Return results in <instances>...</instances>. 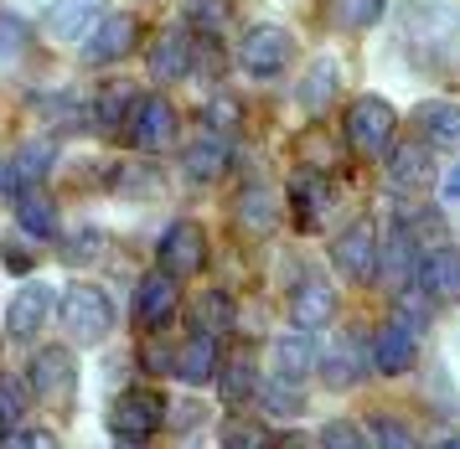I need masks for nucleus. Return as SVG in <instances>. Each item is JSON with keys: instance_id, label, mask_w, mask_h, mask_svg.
<instances>
[{"instance_id": "f257e3e1", "label": "nucleus", "mask_w": 460, "mask_h": 449, "mask_svg": "<svg viewBox=\"0 0 460 449\" xmlns=\"http://www.w3.org/2000/svg\"><path fill=\"white\" fill-rule=\"evenodd\" d=\"M398 135V114L388 99L377 93H362V99L347 103V145L357 155H388Z\"/></svg>"}, {"instance_id": "f03ea898", "label": "nucleus", "mask_w": 460, "mask_h": 449, "mask_svg": "<svg viewBox=\"0 0 460 449\" xmlns=\"http://www.w3.org/2000/svg\"><path fill=\"white\" fill-rule=\"evenodd\" d=\"M73 392H78L73 347H42L31 357V398L52 413H73Z\"/></svg>"}, {"instance_id": "7ed1b4c3", "label": "nucleus", "mask_w": 460, "mask_h": 449, "mask_svg": "<svg viewBox=\"0 0 460 449\" xmlns=\"http://www.w3.org/2000/svg\"><path fill=\"white\" fill-rule=\"evenodd\" d=\"M377 253H383L377 223L373 217H357V223H347L341 233H336L332 264H336V274H341L347 285H367V279H377Z\"/></svg>"}, {"instance_id": "20e7f679", "label": "nucleus", "mask_w": 460, "mask_h": 449, "mask_svg": "<svg viewBox=\"0 0 460 449\" xmlns=\"http://www.w3.org/2000/svg\"><path fill=\"white\" fill-rule=\"evenodd\" d=\"M63 326L73 336V347H99L114 330V305L99 285H67L63 295Z\"/></svg>"}, {"instance_id": "39448f33", "label": "nucleus", "mask_w": 460, "mask_h": 449, "mask_svg": "<svg viewBox=\"0 0 460 449\" xmlns=\"http://www.w3.org/2000/svg\"><path fill=\"white\" fill-rule=\"evenodd\" d=\"M290 57H295V37L274 21H259L238 37V67L249 78H274L279 67H290Z\"/></svg>"}, {"instance_id": "423d86ee", "label": "nucleus", "mask_w": 460, "mask_h": 449, "mask_svg": "<svg viewBox=\"0 0 460 449\" xmlns=\"http://www.w3.org/2000/svg\"><path fill=\"white\" fill-rule=\"evenodd\" d=\"M155 264L171 279H197L208 269V233H202V223H191V217L171 223L161 233V243H155Z\"/></svg>"}, {"instance_id": "0eeeda50", "label": "nucleus", "mask_w": 460, "mask_h": 449, "mask_svg": "<svg viewBox=\"0 0 460 449\" xmlns=\"http://www.w3.org/2000/svg\"><path fill=\"white\" fill-rule=\"evenodd\" d=\"M419 264H424V248H419V238L409 233V223L398 217L388 233H383V253H377V279H383V289H394V295H403V289L419 285Z\"/></svg>"}, {"instance_id": "6e6552de", "label": "nucleus", "mask_w": 460, "mask_h": 449, "mask_svg": "<svg viewBox=\"0 0 460 449\" xmlns=\"http://www.w3.org/2000/svg\"><path fill=\"white\" fill-rule=\"evenodd\" d=\"M166 398L155 388H129V392H119L114 403H109V429L119 434V439H146V434H155L161 424H166Z\"/></svg>"}, {"instance_id": "1a4fd4ad", "label": "nucleus", "mask_w": 460, "mask_h": 449, "mask_svg": "<svg viewBox=\"0 0 460 449\" xmlns=\"http://www.w3.org/2000/svg\"><path fill=\"white\" fill-rule=\"evenodd\" d=\"M125 135H129V145L146 150V155L166 150V145L176 140V109H171V99H161V93H140L135 109H129Z\"/></svg>"}, {"instance_id": "9d476101", "label": "nucleus", "mask_w": 460, "mask_h": 449, "mask_svg": "<svg viewBox=\"0 0 460 449\" xmlns=\"http://www.w3.org/2000/svg\"><path fill=\"white\" fill-rule=\"evenodd\" d=\"M362 362H373V351H362V336L357 330H336L332 341H326V351H321V383L336 392H347L362 383Z\"/></svg>"}, {"instance_id": "9b49d317", "label": "nucleus", "mask_w": 460, "mask_h": 449, "mask_svg": "<svg viewBox=\"0 0 460 449\" xmlns=\"http://www.w3.org/2000/svg\"><path fill=\"white\" fill-rule=\"evenodd\" d=\"M135 47H140V16H129V11L104 16L99 26H93V37L84 41L88 62H99V67H109V62H125Z\"/></svg>"}, {"instance_id": "f8f14e48", "label": "nucleus", "mask_w": 460, "mask_h": 449, "mask_svg": "<svg viewBox=\"0 0 460 449\" xmlns=\"http://www.w3.org/2000/svg\"><path fill=\"white\" fill-rule=\"evenodd\" d=\"M52 305H58V295H52V285H22L16 295H11V305H5V330L16 336V341H31L37 330L52 321Z\"/></svg>"}, {"instance_id": "ddd939ff", "label": "nucleus", "mask_w": 460, "mask_h": 449, "mask_svg": "<svg viewBox=\"0 0 460 449\" xmlns=\"http://www.w3.org/2000/svg\"><path fill=\"white\" fill-rule=\"evenodd\" d=\"M332 321H336V289L326 279H300L290 289V326L300 336H311V330L332 326Z\"/></svg>"}, {"instance_id": "4468645a", "label": "nucleus", "mask_w": 460, "mask_h": 449, "mask_svg": "<svg viewBox=\"0 0 460 449\" xmlns=\"http://www.w3.org/2000/svg\"><path fill=\"white\" fill-rule=\"evenodd\" d=\"M176 305H181V295H176V279L171 274H146L140 285H135V326L140 330H161L176 315Z\"/></svg>"}, {"instance_id": "2eb2a0df", "label": "nucleus", "mask_w": 460, "mask_h": 449, "mask_svg": "<svg viewBox=\"0 0 460 449\" xmlns=\"http://www.w3.org/2000/svg\"><path fill=\"white\" fill-rule=\"evenodd\" d=\"M171 372H176L187 388H208V383H217V372H223V362H217V341H212L208 330H191L187 341L176 347V357H171Z\"/></svg>"}, {"instance_id": "dca6fc26", "label": "nucleus", "mask_w": 460, "mask_h": 449, "mask_svg": "<svg viewBox=\"0 0 460 449\" xmlns=\"http://www.w3.org/2000/svg\"><path fill=\"white\" fill-rule=\"evenodd\" d=\"M191 62H197V41L187 37V26H166L161 37L150 41V78H155V83L187 78Z\"/></svg>"}, {"instance_id": "f3484780", "label": "nucleus", "mask_w": 460, "mask_h": 449, "mask_svg": "<svg viewBox=\"0 0 460 449\" xmlns=\"http://www.w3.org/2000/svg\"><path fill=\"white\" fill-rule=\"evenodd\" d=\"M419 357V330L403 326V321H388V326H377L373 336V367L383 372V377H398V372H409Z\"/></svg>"}, {"instance_id": "a211bd4d", "label": "nucleus", "mask_w": 460, "mask_h": 449, "mask_svg": "<svg viewBox=\"0 0 460 449\" xmlns=\"http://www.w3.org/2000/svg\"><path fill=\"white\" fill-rule=\"evenodd\" d=\"M414 129L429 150H460V103L456 99H424L414 109Z\"/></svg>"}, {"instance_id": "6ab92c4d", "label": "nucleus", "mask_w": 460, "mask_h": 449, "mask_svg": "<svg viewBox=\"0 0 460 449\" xmlns=\"http://www.w3.org/2000/svg\"><path fill=\"white\" fill-rule=\"evenodd\" d=\"M419 289H424L435 305H456L460 300V248L456 243L424 253V264H419Z\"/></svg>"}, {"instance_id": "aec40b11", "label": "nucleus", "mask_w": 460, "mask_h": 449, "mask_svg": "<svg viewBox=\"0 0 460 449\" xmlns=\"http://www.w3.org/2000/svg\"><path fill=\"white\" fill-rule=\"evenodd\" d=\"M99 0H52L42 16V31L52 41H84L93 37V26H99Z\"/></svg>"}, {"instance_id": "412c9836", "label": "nucleus", "mask_w": 460, "mask_h": 449, "mask_svg": "<svg viewBox=\"0 0 460 449\" xmlns=\"http://www.w3.org/2000/svg\"><path fill=\"white\" fill-rule=\"evenodd\" d=\"M435 161H429V145H394L388 150V181L403 186V191H429L435 186Z\"/></svg>"}, {"instance_id": "4be33fe9", "label": "nucleus", "mask_w": 460, "mask_h": 449, "mask_svg": "<svg viewBox=\"0 0 460 449\" xmlns=\"http://www.w3.org/2000/svg\"><path fill=\"white\" fill-rule=\"evenodd\" d=\"M290 202H295V223L300 227H315L336 202V186L326 176H315V171H300L290 181Z\"/></svg>"}, {"instance_id": "5701e85b", "label": "nucleus", "mask_w": 460, "mask_h": 449, "mask_svg": "<svg viewBox=\"0 0 460 449\" xmlns=\"http://www.w3.org/2000/svg\"><path fill=\"white\" fill-rule=\"evenodd\" d=\"M270 372L279 377V383H305L315 372V347H311V336H279L270 347Z\"/></svg>"}, {"instance_id": "b1692460", "label": "nucleus", "mask_w": 460, "mask_h": 449, "mask_svg": "<svg viewBox=\"0 0 460 449\" xmlns=\"http://www.w3.org/2000/svg\"><path fill=\"white\" fill-rule=\"evenodd\" d=\"M16 227H22L26 238H37V243H47V238H58V202L47 197L42 186H31V191H22L16 197Z\"/></svg>"}, {"instance_id": "393cba45", "label": "nucleus", "mask_w": 460, "mask_h": 449, "mask_svg": "<svg viewBox=\"0 0 460 449\" xmlns=\"http://www.w3.org/2000/svg\"><path fill=\"white\" fill-rule=\"evenodd\" d=\"M336 88H341V67H336L332 57H315L311 67H305L300 88H295V99H300V109H305V114H321V109L336 99Z\"/></svg>"}, {"instance_id": "a878e982", "label": "nucleus", "mask_w": 460, "mask_h": 449, "mask_svg": "<svg viewBox=\"0 0 460 449\" xmlns=\"http://www.w3.org/2000/svg\"><path fill=\"white\" fill-rule=\"evenodd\" d=\"M181 165H187L191 181H217V176H228V145L217 135H202L181 150Z\"/></svg>"}, {"instance_id": "bb28decb", "label": "nucleus", "mask_w": 460, "mask_h": 449, "mask_svg": "<svg viewBox=\"0 0 460 449\" xmlns=\"http://www.w3.org/2000/svg\"><path fill=\"white\" fill-rule=\"evenodd\" d=\"M233 217L249 227V233H270L279 223V197H274L270 186H243L238 191V207H233Z\"/></svg>"}, {"instance_id": "cd10ccee", "label": "nucleus", "mask_w": 460, "mask_h": 449, "mask_svg": "<svg viewBox=\"0 0 460 449\" xmlns=\"http://www.w3.org/2000/svg\"><path fill=\"white\" fill-rule=\"evenodd\" d=\"M383 11H388V0H326V21H332L336 31H347V37L377 26Z\"/></svg>"}, {"instance_id": "c85d7f7f", "label": "nucleus", "mask_w": 460, "mask_h": 449, "mask_svg": "<svg viewBox=\"0 0 460 449\" xmlns=\"http://www.w3.org/2000/svg\"><path fill=\"white\" fill-rule=\"evenodd\" d=\"M11 171H16V186H22V191L42 186V181H47V171H52V140H26L22 150H16Z\"/></svg>"}, {"instance_id": "c756f323", "label": "nucleus", "mask_w": 460, "mask_h": 449, "mask_svg": "<svg viewBox=\"0 0 460 449\" xmlns=\"http://www.w3.org/2000/svg\"><path fill=\"white\" fill-rule=\"evenodd\" d=\"M217 392H223V403H243V398H253V392H259L253 357H233V362H223V372H217Z\"/></svg>"}, {"instance_id": "7c9ffc66", "label": "nucleus", "mask_w": 460, "mask_h": 449, "mask_svg": "<svg viewBox=\"0 0 460 449\" xmlns=\"http://www.w3.org/2000/svg\"><path fill=\"white\" fill-rule=\"evenodd\" d=\"M253 398L264 403V413H270V418H295V413L305 409V398H300V383H279V377L259 383V392H253Z\"/></svg>"}, {"instance_id": "2f4dec72", "label": "nucleus", "mask_w": 460, "mask_h": 449, "mask_svg": "<svg viewBox=\"0 0 460 449\" xmlns=\"http://www.w3.org/2000/svg\"><path fill=\"white\" fill-rule=\"evenodd\" d=\"M315 445L321 449H373V429H362V424H352V418H332Z\"/></svg>"}, {"instance_id": "473e14b6", "label": "nucleus", "mask_w": 460, "mask_h": 449, "mask_svg": "<svg viewBox=\"0 0 460 449\" xmlns=\"http://www.w3.org/2000/svg\"><path fill=\"white\" fill-rule=\"evenodd\" d=\"M191 326H202L208 336H217V330L238 326V321H233V305H228V295H202V300L191 305Z\"/></svg>"}, {"instance_id": "72a5a7b5", "label": "nucleus", "mask_w": 460, "mask_h": 449, "mask_svg": "<svg viewBox=\"0 0 460 449\" xmlns=\"http://www.w3.org/2000/svg\"><path fill=\"white\" fill-rule=\"evenodd\" d=\"M26 409H31L26 388H22V383H11V377H0V434H16V429H22Z\"/></svg>"}, {"instance_id": "f704fd0d", "label": "nucleus", "mask_w": 460, "mask_h": 449, "mask_svg": "<svg viewBox=\"0 0 460 449\" xmlns=\"http://www.w3.org/2000/svg\"><path fill=\"white\" fill-rule=\"evenodd\" d=\"M187 16L197 21V37H217L233 21V0H187Z\"/></svg>"}, {"instance_id": "c9c22d12", "label": "nucleus", "mask_w": 460, "mask_h": 449, "mask_svg": "<svg viewBox=\"0 0 460 449\" xmlns=\"http://www.w3.org/2000/svg\"><path fill=\"white\" fill-rule=\"evenodd\" d=\"M217 445L223 449H270V439H264V429L249 424V418H228V424L217 429Z\"/></svg>"}, {"instance_id": "e433bc0d", "label": "nucleus", "mask_w": 460, "mask_h": 449, "mask_svg": "<svg viewBox=\"0 0 460 449\" xmlns=\"http://www.w3.org/2000/svg\"><path fill=\"white\" fill-rule=\"evenodd\" d=\"M129 109H135V99H129L125 88H104L93 114H99V124H104V129H125V124H129Z\"/></svg>"}, {"instance_id": "4c0bfd02", "label": "nucleus", "mask_w": 460, "mask_h": 449, "mask_svg": "<svg viewBox=\"0 0 460 449\" xmlns=\"http://www.w3.org/2000/svg\"><path fill=\"white\" fill-rule=\"evenodd\" d=\"M373 449H419L414 429L398 424V418H377L373 424Z\"/></svg>"}, {"instance_id": "58836bf2", "label": "nucleus", "mask_w": 460, "mask_h": 449, "mask_svg": "<svg viewBox=\"0 0 460 449\" xmlns=\"http://www.w3.org/2000/svg\"><path fill=\"white\" fill-rule=\"evenodd\" d=\"M99 243H104V233L99 227H84V233H73L63 248V259L67 264H88V259H99Z\"/></svg>"}, {"instance_id": "ea45409f", "label": "nucleus", "mask_w": 460, "mask_h": 449, "mask_svg": "<svg viewBox=\"0 0 460 449\" xmlns=\"http://www.w3.org/2000/svg\"><path fill=\"white\" fill-rule=\"evenodd\" d=\"M208 124H212V135H217V140L233 135V129H238V103H233L228 93H217V99L208 103Z\"/></svg>"}, {"instance_id": "a19ab883", "label": "nucleus", "mask_w": 460, "mask_h": 449, "mask_svg": "<svg viewBox=\"0 0 460 449\" xmlns=\"http://www.w3.org/2000/svg\"><path fill=\"white\" fill-rule=\"evenodd\" d=\"M26 37H31V26L22 16H11V11H0V52H22Z\"/></svg>"}, {"instance_id": "79ce46f5", "label": "nucleus", "mask_w": 460, "mask_h": 449, "mask_svg": "<svg viewBox=\"0 0 460 449\" xmlns=\"http://www.w3.org/2000/svg\"><path fill=\"white\" fill-rule=\"evenodd\" d=\"M5 449H58V434L52 429H16V434H5Z\"/></svg>"}, {"instance_id": "37998d69", "label": "nucleus", "mask_w": 460, "mask_h": 449, "mask_svg": "<svg viewBox=\"0 0 460 449\" xmlns=\"http://www.w3.org/2000/svg\"><path fill=\"white\" fill-rule=\"evenodd\" d=\"M176 413H166L171 429H187V424H202V409H191V403H171Z\"/></svg>"}, {"instance_id": "c03bdc74", "label": "nucleus", "mask_w": 460, "mask_h": 449, "mask_svg": "<svg viewBox=\"0 0 460 449\" xmlns=\"http://www.w3.org/2000/svg\"><path fill=\"white\" fill-rule=\"evenodd\" d=\"M270 449H321V445H315L311 434H279Z\"/></svg>"}, {"instance_id": "a18cd8bd", "label": "nucleus", "mask_w": 460, "mask_h": 449, "mask_svg": "<svg viewBox=\"0 0 460 449\" xmlns=\"http://www.w3.org/2000/svg\"><path fill=\"white\" fill-rule=\"evenodd\" d=\"M5 197H22V186H16V171H11V161H0V202Z\"/></svg>"}, {"instance_id": "49530a36", "label": "nucleus", "mask_w": 460, "mask_h": 449, "mask_svg": "<svg viewBox=\"0 0 460 449\" xmlns=\"http://www.w3.org/2000/svg\"><path fill=\"white\" fill-rule=\"evenodd\" d=\"M445 191H450V197H456V202H460V165H456V171H450V176H445Z\"/></svg>"}, {"instance_id": "de8ad7c7", "label": "nucleus", "mask_w": 460, "mask_h": 449, "mask_svg": "<svg viewBox=\"0 0 460 449\" xmlns=\"http://www.w3.org/2000/svg\"><path fill=\"white\" fill-rule=\"evenodd\" d=\"M435 449H460V434H456V439H439Z\"/></svg>"}, {"instance_id": "09e8293b", "label": "nucleus", "mask_w": 460, "mask_h": 449, "mask_svg": "<svg viewBox=\"0 0 460 449\" xmlns=\"http://www.w3.org/2000/svg\"><path fill=\"white\" fill-rule=\"evenodd\" d=\"M114 449H140V445H135V439H119V445H114Z\"/></svg>"}]
</instances>
